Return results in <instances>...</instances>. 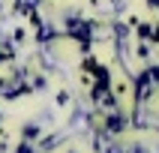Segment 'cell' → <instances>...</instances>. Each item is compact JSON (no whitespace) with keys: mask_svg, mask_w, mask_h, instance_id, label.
Masks as SVG:
<instances>
[{"mask_svg":"<svg viewBox=\"0 0 159 153\" xmlns=\"http://www.w3.org/2000/svg\"><path fill=\"white\" fill-rule=\"evenodd\" d=\"M27 39H30L27 27H24V24H18L15 30H12V45H21V42H27Z\"/></svg>","mask_w":159,"mask_h":153,"instance_id":"cell-1","label":"cell"},{"mask_svg":"<svg viewBox=\"0 0 159 153\" xmlns=\"http://www.w3.org/2000/svg\"><path fill=\"white\" fill-rule=\"evenodd\" d=\"M150 45L153 42H138V45H135V57L147 63V60H150Z\"/></svg>","mask_w":159,"mask_h":153,"instance_id":"cell-2","label":"cell"},{"mask_svg":"<svg viewBox=\"0 0 159 153\" xmlns=\"http://www.w3.org/2000/svg\"><path fill=\"white\" fill-rule=\"evenodd\" d=\"M147 3H150V6H156V9H159V0H147Z\"/></svg>","mask_w":159,"mask_h":153,"instance_id":"cell-3","label":"cell"}]
</instances>
